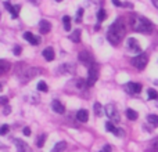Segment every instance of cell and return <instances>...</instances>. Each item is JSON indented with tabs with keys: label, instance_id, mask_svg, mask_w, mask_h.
<instances>
[{
	"label": "cell",
	"instance_id": "cell-1",
	"mask_svg": "<svg viewBox=\"0 0 158 152\" xmlns=\"http://www.w3.org/2000/svg\"><path fill=\"white\" fill-rule=\"evenodd\" d=\"M125 32H126V26H125V22L122 18L117 19L114 24H111V26L107 31V39L111 44H118L121 40L124 39L125 36Z\"/></svg>",
	"mask_w": 158,
	"mask_h": 152
},
{
	"label": "cell",
	"instance_id": "cell-2",
	"mask_svg": "<svg viewBox=\"0 0 158 152\" xmlns=\"http://www.w3.org/2000/svg\"><path fill=\"white\" fill-rule=\"evenodd\" d=\"M132 28H133L136 32L140 33H151L153 32V24H151L149 19L142 18V17H137L132 21Z\"/></svg>",
	"mask_w": 158,
	"mask_h": 152
},
{
	"label": "cell",
	"instance_id": "cell-3",
	"mask_svg": "<svg viewBox=\"0 0 158 152\" xmlns=\"http://www.w3.org/2000/svg\"><path fill=\"white\" fill-rule=\"evenodd\" d=\"M130 62L133 65L134 68H137V69H144L146 68V65L149 62V56L147 54H144V53H140L137 57H133L132 60H130Z\"/></svg>",
	"mask_w": 158,
	"mask_h": 152
},
{
	"label": "cell",
	"instance_id": "cell-4",
	"mask_svg": "<svg viewBox=\"0 0 158 152\" xmlns=\"http://www.w3.org/2000/svg\"><path fill=\"white\" fill-rule=\"evenodd\" d=\"M39 73H42V69L39 68H26L25 72L21 73V80H22V83H26L28 80L36 78Z\"/></svg>",
	"mask_w": 158,
	"mask_h": 152
},
{
	"label": "cell",
	"instance_id": "cell-5",
	"mask_svg": "<svg viewBox=\"0 0 158 152\" xmlns=\"http://www.w3.org/2000/svg\"><path fill=\"white\" fill-rule=\"evenodd\" d=\"M104 111H105V113H107V116L110 118L112 122H115V123H118L119 120H121V118H119V112L118 109L115 108V105L112 104H108L105 105V108H104Z\"/></svg>",
	"mask_w": 158,
	"mask_h": 152
},
{
	"label": "cell",
	"instance_id": "cell-6",
	"mask_svg": "<svg viewBox=\"0 0 158 152\" xmlns=\"http://www.w3.org/2000/svg\"><path fill=\"white\" fill-rule=\"evenodd\" d=\"M97 78H99V68H97V65L92 64L90 68H89V78H87V84H86L87 87H92L97 82Z\"/></svg>",
	"mask_w": 158,
	"mask_h": 152
},
{
	"label": "cell",
	"instance_id": "cell-7",
	"mask_svg": "<svg viewBox=\"0 0 158 152\" xmlns=\"http://www.w3.org/2000/svg\"><path fill=\"white\" fill-rule=\"evenodd\" d=\"M126 46L130 51H133L134 54H140V53H142V48H140V46L137 44V40L133 39V37H129V39H128Z\"/></svg>",
	"mask_w": 158,
	"mask_h": 152
},
{
	"label": "cell",
	"instance_id": "cell-8",
	"mask_svg": "<svg viewBox=\"0 0 158 152\" xmlns=\"http://www.w3.org/2000/svg\"><path fill=\"white\" fill-rule=\"evenodd\" d=\"M126 91L130 94H139L142 91V84L140 83H133V82H129L126 83Z\"/></svg>",
	"mask_w": 158,
	"mask_h": 152
},
{
	"label": "cell",
	"instance_id": "cell-9",
	"mask_svg": "<svg viewBox=\"0 0 158 152\" xmlns=\"http://www.w3.org/2000/svg\"><path fill=\"white\" fill-rule=\"evenodd\" d=\"M14 143H16V147H17V149H18V152H33L31 147L26 144L25 141H22V140L16 138V140H14Z\"/></svg>",
	"mask_w": 158,
	"mask_h": 152
},
{
	"label": "cell",
	"instance_id": "cell-10",
	"mask_svg": "<svg viewBox=\"0 0 158 152\" xmlns=\"http://www.w3.org/2000/svg\"><path fill=\"white\" fill-rule=\"evenodd\" d=\"M79 61H82L85 65L90 66L93 64V57H92V54H89L87 51H80L79 53Z\"/></svg>",
	"mask_w": 158,
	"mask_h": 152
},
{
	"label": "cell",
	"instance_id": "cell-11",
	"mask_svg": "<svg viewBox=\"0 0 158 152\" xmlns=\"http://www.w3.org/2000/svg\"><path fill=\"white\" fill-rule=\"evenodd\" d=\"M39 31L42 35H46V33H49L50 31H51V24L49 22V21H46V19H42L39 22Z\"/></svg>",
	"mask_w": 158,
	"mask_h": 152
},
{
	"label": "cell",
	"instance_id": "cell-12",
	"mask_svg": "<svg viewBox=\"0 0 158 152\" xmlns=\"http://www.w3.org/2000/svg\"><path fill=\"white\" fill-rule=\"evenodd\" d=\"M24 39L28 40L31 44H33V46H38L40 43V39L38 37V36H35V35H32L31 32H25L24 33Z\"/></svg>",
	"mask_w": 158,
	"mask_h": 152
},
{
	"label": "cell",
	"instance_id": "cell-13",
	"mask_svg": "<svg viewBox=\"0 0 158 152\" xmlns=\"http://www.w3.org/2000/svg\"><path fill=\"white\" fill-rule=\"evenodd\" d=\"M60 73H74L75 72V65L74 64H63L58 68Z\"/></svg>",
	"mask_w": 158,
	"mask_h": 152
},
{
	"label": "cell",
	"instance_id": "cell-14",
	"mask_svg": "<svg viewBox=\"0 0 158 152\" xmlns=\"http://www.w3.org/2000/svg\"><path fill=\"white\" fill-rule=\"evenodd\" d=\"M51 108H53V111L55 113H64L65 112V106H64L58 100H54L53 102H51Z\"/></svg>",
	"mask_w": 158,
	"mask_h": 152
},
{
	"label": "cell",
	"instance_id": "cell-15",
	"mask_svg": "<svg viewBox=\"0 0 158 152\" xmlns=\"http://www.w3.org/2000/svg\"><path fill=\"white\" fill-rule=\"evenodd\" d=\"M76 119L79 122H82V123H86L87 120H89V112H87L86 109H79L78 112H76Z\"/></svg>",
	"mask_w": 158,
	"mask_h": 152
},
{
	"label": "cell",
	"instance_id": "cell-16",
	"mask_svg": "<svg viewBox=\"0 0 158 152\" xmlns=\"http://www.w3.org/2000/svg\"><path fill=\"white\" fill-rule=\"evenodd\" d=\"M43 57H45V60L46 61H53L54 60V50H53V47H46L45 50H43Z\"/></svg>",
	"mask_w": 158,
	"mask_h": 152
},
{
	"label": "cell",
	"instance_id": "cell-17",
	"mask_svg": "<svg viewBox=\"0 0 158 152\" xmlns=\"http://www.w3.org/2000/svg\"><path fill=\"white\" fill-rule=\"evenodd\" d=\"M147 152H158V137L153 138L149 144V148H147Z\"/></svg>",
	"mask_w": 158,
	"mask_h": 152
},
{
	"label": "cell",
	"instance_id": "cell-18",
	"mask_svg": "<svg viewBox=\"0 0 158 152\" xmlns=\"http://www.w3.org/2000/svg\"><path fill=\"white\" fill-rule=\"evenodd\" d=\"M10 62L7 61H4V60H0V75H3V73H6L10 69Z\"/></svg>",
	"mask_w": 158,
	"mask_h": 152
},
{
	"label": "cell",
	"instance_id": "cell-19",
	"mask_svg": "<svg viewBox=\"0 0 158 152\" xmlns=\"http://www.w3.org/2000/svg\"><path fill=\"white\" fill-rule=\"evenodd\" d=\"M80 33H82V31H80V29L74 31V32L71 33V36H70V39H71L74 43H79V42H80Z\"/></svg>",
	"mask_w": 158,
	"mask_h": 152
},
{
	"label": "cell",
	"instance_id": "cell-20",
	"mask_svg": "<svg viewBox=\"0 0 158 152\" xmlns=\"http://www.w3.org/2000/svg\"><path fill=\"white\" fill-rule=\"evenodd\" d=\"M65 147H67V143L65 141H60V143H57L54 145V148L51 149V152H63L65 149Z\"/></svg>",
	"mask_w": 158,
	"mask_h": 152
},
{
	"label": "cell",
	"instance_id": "cell-21",
	"mask_svg": "<svg viewBox=\"0 0 158 152\" xmlns=\"http://www.w3.org/2000/svg\"><path fill=\"white\" fill-rule=\"evenodd\" d=\"M63 24H64V29H65L67 32H70V31H71V17L64 15L63 17Z\"/></svg>",
	"mask_w": 158,
	"mask_h": 152
},
{
	"label": "cell",
	"instance_id": "cell-22",
	"mask_svg": "<svg viewBox=\"0 0 158 152\" xmlns=\"http://www.w3.org/2000/svg\"><path fill=\"white\" fill-rule=\"evenodd\" d=\"M147 122L150 123L153 127H158V115H149L147 116Z\"/></svg>",
	"mask_w": 158,
	"mask_h": 152
},
{
	"label": "cell",
	"instance_id": "cell-23",
	"mask_svg": "<svg viewBox=\"0 0 158 152\" xmlns=\"http://www.w3.org/2000/svg\"><path fill=\"white\" fill-rule=\"evenodd\" d=\"M126 116L129 118V120H136L137 119V112L133 111L132 108H128L126 109Z\"/></svg>",
	"mask_w": 158,
	"mask_h": 152
},
{
	"label": "cell",
	"instance_id": "cell-24",
	"mask_svg": "<svg viewBox=\"0 0 158 152\" xmlns=\"http://www.w3.org/2000/svg\"><path fill=\"white\" fill-rule=\"evenodd\" d=\"M93 109H95V113L97 116H101V115H103V106H101L100 102H96L95 106H93Z\"/></svg>",
	"mask_w": 158,
	"mask_h": 152
},
{
	"label": "cell",
	"instance_id": "cell-25",
	"mask_svg": "<svg viewBox=\"0 0 158 152\" xmlns=\"http://www.w3.org/2000/svg\"><path fill=\"white\" fill-rule=\"evenodd\" d=\"M147 97H149V100H157L158 93L154 90V88H149V91H147Z\"/></svg>",
	"mask_w": 158,
	"mask_h": 152
},
{
	"label": "cell",
	"instance_id": "cell-26",
	"mask_svg": "<svg viewBox=\"0 0 158 152\" xmlns=\"http://www.w3.org/2000/svg\"><path fill=\"white\" fill-rule=\"evenodd\" d=\"M105 17H107L105 11H104L103 8H100V10L97 11V21H99V22H103L104 19H105Z\"/></svg>",
	"mask_w": 158,
	"mask_h": 152
},
{
	"label": "cell",
	"instance_id": "cell-27",
	"mask_svg": "<svg viewBox=\"0 0 158 152\" xmlns=\"http://www.w3.org/2000/svg\"><path fill=\"white\" fill-rule=\"evenodd\" d=\"M45 141H46V134H40V136L38 137V140H36V145H38L39 148H42V147L45 145Z\"/></svg>",
	"mask_w": 158,
	"mask_h": 152
},
{
	"label": "cell",
	"instance_id": "cell-28",
	"mask_svg": "<svg viewBox=\"0 0 158 152\" xmlns=\"http://www.w3.org/2000/svg\"><path fill=\"white\" fill-rule=\"evenodd\" d=\"M20 10H21V6H20V4H17V6H14V7H13V11L10 13V14H11V17H13V18H18V14H20Z\"/></svg>",
	"mask_w": 158,
	"mask_h": 152
},
{
	"label": "cell",
	"instance_id": "cell-29",
	"mask_svg": "<svg viewBox=\"0 0 158 152\" xmlns=\"http://www.w3.org/2000/svg\"><path fill=\"white\" fill-rule=\"evenodd\" d=\"M38 90H39V91H43V93H46V91L49 90V87L43 80H40L39 83H38Z\"/></svg>",
	"mask_w": 158,
	"mask_h": 152
},
{
	"label": "cell",
	"instance_id": "cell-30",
	"mask_svg": "<svg viewBox=\"0 0 158 152\" xmlns=\"http://www.w3.org/2000/svg\"><path fill=\"white\" fill-rule=\"evenodd\" d=\"M82 17H83V8H79L78 13H76V17H75V22H76V24H80V22H82Z\"/></svg>",
	"mask_w": 158,
	"mask_h": 152
},
{
	"label": "cell",
	"instance_id": "cell-31",
	"mask_svg": "<svg viewBox=\"0 0 158 152\" xmlns=\"http://www.w3.org/2000/svg\"><path fill=\"white\" fill-rule=\"evenodd\" d=\"M8 130H10V126H8V125H3V126L0 127V136H6Z\"/></svg>",
	"mask_w": 158,
	"mask_h": 152
},
{
	"label": "cell",
	"instance_id": "cell-32",
	"mask_svg": "<svg viewBox=\"0 0 158 152\" xmlns=\"http://www.w3.org/2000/svg\"><path fill=\"white\" fill-rule=\"evenodd\" d=\"M105 127H107V130H108V131H111L112 134H114V131L117 130V127H115V126H114L111 122H107V123H105Z\"/></svg>",
	"mask_w": 158,
	"mask_h": 152
},
{
	"label": "cell",
	"instance_id": "cell-33",
	"mask_svg": "<svg viewBox=\"0 0 158 152\" xmlns=\"http://www.w3.org/2000/svg\"><path fill=\"white\" fill-rule=\"evenodd\" d=\"M21 51H22L21 46H16L14 47V56H21Z\"/></svg>",
	"mask_w": 158,
	"mask_h": 152
},
{
	"label": "cell",
	"instance_id": "cell-34",
	"mask_svg": "<svg viewBox=\"0 0 158 152\" xmlns=\"http://www.w3.org/2000/svg\"><path fill=\"white\" fill-rule=\"evenodd\" d=\"M114 134H115V136H118V137H122V136H124V130H122V129H117V130L114 131Z\"/></svg>",
	"mask_w": 158,
	"mask_h": 152
},
{
	"label": "cell",
	"instance_id": "cell-35",
	"mask_svg": "<svg viewBox=\"0 0 158 152\" xmlns=\"http://www.w3.org/2000/svg\"><path fill=\"white\" fill-rule=\"evenodd\" d=\"M22 133H24V136H31V129L29 127H24V130H22Z\"/></svg>",
	"mask_w": 158,
	"mask_h": 152
},
{
	"label": "cell",
	"instance_id": "cell-36",
	"mask_svg": "<svg viewBox=\"0 0 158 152\" xmlns=\"http://www.w3.org/2000/svg\"><path fill=\"white\" fill-rule=\"evenodd\" d=\"M100 152H112V151H111V147H110V145H104Z\"/></svg>",
	"mask_w": 158,
	"mask_h": 152
},
{
	"label": "cell",
	"instance_id": "cell-37",
	"mask_svg": "<svg viewBox=\"0 0 158 152\" xmlns=\"http://www.w3.org/2000/svg\"><path fill=\"white\" fill-rule=\"evenodd\" d=\"M7 102H8L7 97H0V104H7Z\"/></svg>",
	"mask_w": 158,
	"mask_h": 152
},
{
	"label": "cell",
	"instance_id": "cell-38",
	"mask_svg": "<svg viewBox=\"0 0 158 152\" xmlns=\"http://www.w3.org/2000/svg\"><path fill=\"white\" fill-rule=\"evenodd\" d=\"M112 3H114V4L117 6V7H121V6H122V3H121L119 0H112Z\"/></svg>",
	"mask_w": 158,
	"mask_h": 152
},
{
	"label": "cell",
	"instance_id": "cell-39",
	"mask_svg": "<svg viewBox=\"0 0 158 152\" xmlns=\"http://www.w3.org/2000/svg\"><path fill=\"white\" fill-rule=\"evenodd\" d=\"M10 112H11V108H10V106H6V108H4V115H8Z\"/></svg>",
	"mask_w": 158,
	"mask_h": 152
},
{
	"label": "cell",
	"instance_id": "cell-40",
	"mask_svg": "<svg viewBox=\"0 0 158 152\" xmlns=\"http://www.w3.org/2000/svg\"><path fill=\"white\" fill-rule=\"evenodd\" d=\"M153 4H154V6L158 8V0H153Z\"/></svg>",
	"mask_w": 158,
	"mask_h": 152
},
{
	"label": "cell",
	"instance_id": "cell-41",
	"mask_svg": "<svg viewBox=\"0 0 158 152\" xmlns=\"http://www.w3.org/2000/svg\"><path fill=\"white\" fill-rule=\"evenodd\" d=\"M55 1H63V0H55Z\"/></svg>",
	"mask_w": 158,
	"mask_h": 152
},
{
	"label": "cell",
	"instance_id": "cell-42",
	"mask_svg": "<svg viewBox=\"0 0 158 152\" xmlns=\"http://www.w3.org/2000/svg\"><path fill=\"white\" fill-rule=\"evenodd\" d=\"M0 91H1V84H0Z\"/></svg>",
	"mask_w": 158,
	"mask_h": 152
}]
</instances>
